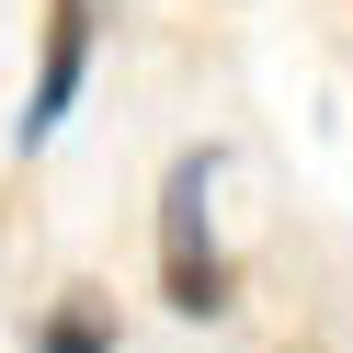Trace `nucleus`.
Returning <instances> with one entry per match:
<instances>
[{"label":"nucleus","instance_id":"f257e3e1","mask_svg":"<svg viewBox=\"0 0 353 353\" xmlns=\"http://www.w3.org/2000/svg\"><path fill=\"white\" fill-rule=\"evenodd\" d=\"M216 148H183L160 183V307L171 319H228L239 307V262L216 251Z\"/></svg>","mask_w":353,"mask_h":353},{"label":"nucleus","instance_id":"f03ea898","mask_svg":"<svg viewBox=\"0 0 353 353\" xmlns=\"http://www.w3.org/2000/svg\"><path fill=\"white\" fill-rule=\"evenodd\" d=\"M92 46H103V0H46V34H34V92H23V125L12 148H57L92 92Z\"/></svg>","mask_w":353,"mask_h":353},{"label":"nucleus","instance_id":"7ed1b4c3","mask_svg":"<svg viewBox=\"0 0 353 353\" xmlns=\"http://www.w3.org/2000/svg\"><path fill=\"white\" fill-rule=\"evenodd\" d=\"M114 342H125V319L103 285H57L46 319H34V353H114Z\"/></svg>","mask_w":353,"mask_h":353}]
</instances>
